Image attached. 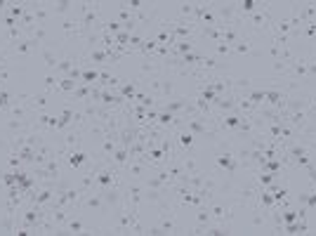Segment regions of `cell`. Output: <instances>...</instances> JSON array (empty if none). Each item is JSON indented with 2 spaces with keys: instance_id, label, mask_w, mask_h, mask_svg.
<instances>
[{
  "instance_id": "obj_1",
  "label": "cell",
  "mask_w": 316,
  "mask_h": 236,
  "mask_svg": "<svg viewBox=\"0 0 316 236\" xmlns=\"http://www.w3.org/2000/svg\"><path fill=\"white\" fill-rule=\"evenodd\" d=\"M215 170L224 177H231L234 172L243 170L239 153H236V147L231 142H220V151L215 156Z\"/></svg>"
},
{
  "instance_id": "obj_2",
  "label": "cell",
  "mask_w": 316,
  "mask_h": 236,
  "mask_svg": "<svg viewBox=\"0 0 316 236\" xmlns=\"http://www.w3.org/2000/svg\"><path fill=\"white\" fill-rule=\"evenodd\" d=\"M62 234H100V229H97V227H90V224H85L83 220H78L76 215H73V218L62 227Z\"/></svg>"
},
{
  "instance_id": "obj_3",
  "label": "cell",
  "mask_w": 316,
  "mask_h": 236,
  "mask_svg": "<svg viewBox=\"0 0 316 236\" xmlns=\"http://www.w3.org/2000/svg\"><path fill=\"white\" fill-rule=\"evenodd\" d=\"M231 54H262L258 45H255V38L252 35H246V38H241L236 45H231Z\"/></svg>"
},
{
  "instance_id": "obj_4",
  "label": "cell",
  "mask_w": 316,
  "mask_h": 236,
  "mask_svg": "<svg viewBox=\"0 0 316 236\" xmlns=\"http://www.w3.org/2000/svg\"><path fill=\"white\" fill-rule=\"evenodd\" d=\"M50 12L52 14H59V17H71V12L78 10V3H73V0H57V3H50Z\"/></svg>"
},
{
  "instance_id": "obj_5",
  "label": "cell",
  "mask_w": 316,
  "mask_h": 236,
  "mask_svg": "<svg viewBox=\"0 0 316 236\" xmlns=\"http://www.w3.org/2000/svg\"><path fill=\"white\" fill-rule=\"evenodd\" d=\"M66 163H69L71 168H85V165H90V156L85 151H81V149H73V151H69V156H66Z\"/></svg>"
},
{
  "instance_id": "obj_6",
  "label": "cell",
  "mask_w": 316,
  "mask_h": 236,
  "mask_svg": "<svg viewBox=\"0 0 316 236\" xmlns=\"http://www.w3.org/2000/svg\"><path fill=\"white\" fill-rule=\"evenodd\" d=\"M22 100L26 102V104L31 106V111H35V113H41L43 109H45V104H47V100H45V94H43V92H38V94H22Z\"/></svg>"
},
{
  "instance_id": "obj_7",
  "label": "cell",
  "mask_w": 316,
  "mask_h": 236,
  "mask_svg": "<svg viewBox=\"0 0 316 236\" xmlns=\"http://www.w3.org/2000/svg\"><path fill=\"white\" fill-rule=\"evenodd\" d=\"M109 161H111L113 165H118V168L123 170L125 165H128V161H130V151H128V147H121V144H118L116 151H113L111 156H109Z\"/></svg>"
},
{
  "instance_id": "obj_8",
  "label": "cell",
  "mask_w": 316,
  "mask_h": 236,
  "mask_svg": "<svg viewBox=\"0 0 316 236\" xmlns=\"http://www.w3.org/2000/svg\"><path fill=\"white\" fill-rule=\"evenodd\" d=\"M90 94H92V85H85V83H78V88L71 92V97L76 102H88Z\"/></svg>"
},
{
  "instance_id": "obj_9",
  "label": "cell",
  "mask_w": 316,
  "mask_h": 236,
  "mask_svg": "<svg viewBox=\"0 0 316 236\" xmlns=\"http://www.w3.org/2000/svg\"><path fill=\"white\" fill-rule=\"evenodd\" d=\"M41 57H43V62H45V66H50V69H57V64H59V54L54 52V50H50V47H43V52H41Z\"/></svg>"
},
{
  "instance_id": "obj_10",
  "label": "cell",
  "mask_w": 316,
  "mask_h": 236,
  "mask_svg": "<svg viewBox=\"0 0 316 236\" xmlns=\"http://www.w3.org/2000/svg\"><path fill=\"white\" fill-rule=\"evenodd\" d=\"M196 50V45H193V41H175L172 43V52L175 54H189V52H193Z\"/></svg>"
},
{
  "instance_id": "obj_11",
  "label": "cell",
  "mask_w": 316,
  "mask_h": 236,
  "mask_svg": "<svg viewBox=\"0 0 316 236\" xmlns=\"http://www.w3.org/2000/svg\"><path fill=\"white\" fill-rule=\"evenodd\" d=\"M298 201H300V206H305V208H316V191L309 187L307 191H302L298 196Z\"/></svg>"
},
{
  "instance_id": "obj_12",
  "label": "cell",
  "mask_w": 316,
  "mask_h": 236,
  "mask_svg": "<svg viewBox=\"0 0 316 236\" xmlns=\"http://www.w3.org/2000/svg\"><path fill=\"white\" fill-rule=\"evenodd\" d=\"M116 147H118V142H116V140H111V137H104V140L100 142V153L109 159V156L116 151Z\"/></svg>"
},
{
  "instance_id": "obj_13",
  "label": "cell",
  "mask_w": 316,
  "mask_h": 236,
  "mask_svg": "<svg viewBox=\"0 0 316 236\" xmlns=\"http://www.w3.org/2000/svg\"><path fill=\"white\" fill-rule=\"evenodd\" d=\"M97 81H100V71L97 69H83L81 83H85V85H94Z\"/></svg>"
},
{
  "instance_id": "obj_14",
  "label": "cell",
  "mask_w": 316,
  "mask_h": 236,
  "mask_svg": "<svg viewBox=\"0 0 316 236\" xmlns=\"http://www.w3.org/2000/svg\"><path fill=\"white\" fill-rule=\"evenodd\" d=\"M76 88H78L76 81H71V78H59V85H57L59 92H73Z\"/></svg>"
},
{
  "instance_id": "obj_15",
  "label": "cell",
  "mask_w": 316,
  "mask_h": 236,
  "mask_svg": "<svg viewBox=\"0 0 316 236\" xmlns=\"http://www.w3.org/2000/svg\"><path fill=\"white\" fill-rule=\"evenodd\" d=\"M229 54H231V45L229 43H224V41L215 43V57H229Z\"/></svg>"
},
{
  "instance_id": "obj_16",
  "label": "cell",
  "mask_w": 316,
  "mask_h": 236,
  "mask_svg": "<svg viewBox=\"0 0 316 236\" xmlns=\"http://www.w3.org/2000/svg\"><path fill=\"white\" fill-rule=\"evenodd\" d=\"M281 218H283V227L286 224H293V222H298V210H290V208H286V210H281Z\"/></svg>"
},
{
  "instance_id": "obj_17",
  "label": "cell",
  "mask_w": 316,
  "mask_h": 236,
  "mask_svg": "<svg viewBox=\"0 0 316 236\" xmlns=\"http://www.w3.org/2000/svg\"><path fill=\"white\" fill-rule=\"evenodd\" d=\"M59 85V76L57 73H50V76H45V92H50V90H57Z\"/></svg>"
},
{
  "instance_id": "obj_18",
  "label": "cell",
  "mask_w": 316,
  "mask_h": 236,
  "mask_svg": "<svg viewBox=\"0 0 316 236\" xmlns=\"http://www.w3.org/2000/svg\"><path fill=\"white\" fill-rule=\"evenodd\" d=\"M307 73H309V76H316V64H314V62H309V66H307Z\"/></svg>"
},
{
  "instance_id": "obj_19",
  "label": "cell",
  "mask_w": 316,
  "mask_h": 236,
  "mask_svg": "<svg viewBox=\"0 0 316 236\" xmlns=\"http://www.w3.org/2000/svg\"><path fill=\"white\" fill-rule=\"evenodd\" d=\"M0 111H5V106H3V102H0Z\"/></svg>"
}]
</instances>
